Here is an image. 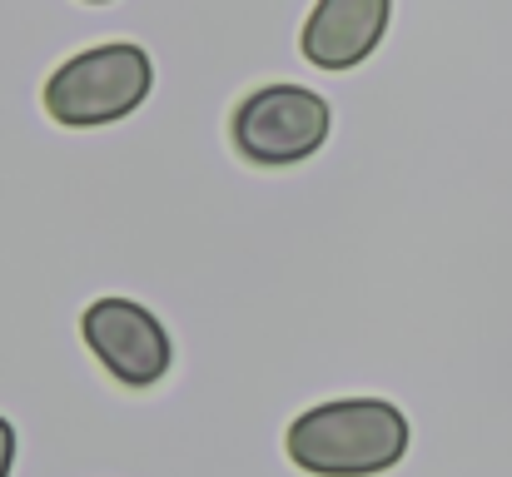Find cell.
I'll use <instances>...</instances> for the list:
<instances>
[{"label":"cell","instance_id":"3","mask_svg":"<svg viewBox=\"0 0 512 477\" xmlns=\"http://www.w3.org/2000/svg\"><path fill=\"white\" fill-rule=\"evenodd\" d=\"M329 130H334L329 100L304 90V85H264V90L244 95L234 120H229L234 150L264 169L314 159L324 150Z\"/></svg>","mask_w":512,"mask_h":477},{"label":"cell","instance_id":"6","mask_svg":"<svg viewBox=\"0 0 512 477\" xmlns=\"http://www.w3.org/2000/svg\"><path fill=\"white\" fill-rule=\"evenodd\" d=\"M10 468H15V428L0 418V477H10Z\"/></svg>","mask_w":512,"mask_h":477},{"label":"cell","instance_id":"4","mask_svg":"<svg viewBox=\"0 0 512 477\" xmlns=\"http://www.w3.org/2000/svg\"><path fill=\"white\" fill-rule=\"evenodd\" d=\"M80 333H85V348L100 358V368L110 378H120L125 388L160 383L174 363V343L165 323L130 299H95L80 318Z\"/></svg>","mask_w":512,"mask_h":477},{"label":"cell","instance_id":"5","mask_svg":"<svg viewBox=\"0 0 512 477\" xmlns=\"http://www.w3.org/2000/svg\"><path fill=\"white\" fill-rule=\"evenodd\" d=\"M388 15H393V0H319L309 10V25H304V60L319 65V70H353L363 65L383 30H388Z\"/></svg>","mask_w":512,"mask_h":477},{"label":"cell","instance_id":"1","mask_svg":"<svg viewBox=\"0 0 512 477\" xmlns=\"http://www.w3.org/2000/svg\"><path fill=\"white\" fill-rule=\"evenodd\" d=\"M413 433L388 398H339L294 418L289 463L314 477H378L403 463Z\"/></svg>","mask_w":512,"mask_h":477},{"label":"cell","instance_id":"2","mask_svg":"<svg viewBox=\"0 0 512 477\" xmlns=\"http://www.w3.org/2000/svg\"><path fill=\"white\" fill-rule=\"evenodd\" d=\"M155 85V65L135 40L80 50L45 80V110L65 130H95L135 115Z\"/></svg>","mask_w":512,"mask_h":477},{"label":"cell","instance_id":"7","mask_svg":"<svg viewBox=\"0 0 512 477\" xmlns=\"http://www.w3.org/2000/svg\"><path fill=\"white\" fill-rule=\"evenodd\" d=\"M85 5H110V0H85Z\"/></svg>","mask_w":512,"mask_h":477}]
</instances>
